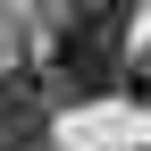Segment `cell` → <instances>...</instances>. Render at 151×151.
I'll return each mask as SVG.
<instances>
[{"instance_id":"1","label":"cell","mask_w":151,"mask_h":151,"mask_svg":"<svg viewBox=\"0 0 151 151\" xmlns=\"http://www.w3.org/2000/svg\"><path fill=\"white\" fill-rule=\"evenodd\" d=\"M50 84L67 101H101V92L126 84V34L118 25H59L50 42Z\"/></svg>"},{"instance_id":"2","label":"cell","mask_w":151,"mask_h":151,"mask_svg":"<svg viewBox=\"0 0 151 151\" xmlns=\"http://www.w3.org/2000/svg\"><path fill=\"white\" fill-rule=\"evenodd\" d=\"M34 126H50V76L9 67L0 76V134H34Z\"/></svg>"},{"instance_id":"3","label":"cell","mask_w":151,"mask_h":151,"mask_svg":"<svg viewBox=\"0 0 151 151\" xmlns=\"http://www.w3.org/2000/svg\"><path fill=\"white\" fill-rule=\"evenodd\" d=\"M0 151H50V126H34V134H0Z\"/></svg>"},{"instance_id":"4","label":"cell","mask_w":151,"mask_h":151,"mask_svg":"<svg viewBox=\"0 0 151 151\" xmlns=\"http://www.w3.org/2000/svg\"><path fill=\"white\" fill-rule=\"evenodd\" d=\"M126 92H134V101L151 109V59H143V67H126Z\"/></svg>"}]
</instances>
